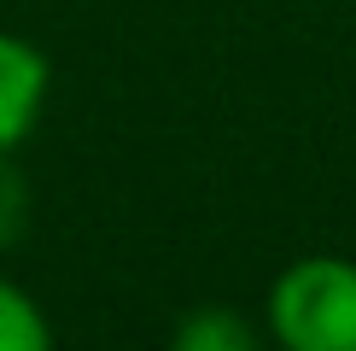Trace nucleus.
<instances>
[{"mask_svg": "<svg viewBox=\"0 0 356 351\" xmlns=\"http://www.w3.org/2000/svg\"><path fill=\"white\" fill-rule=\"evenodd\" d=\"M47 340H53V328L41 316V304L18 281L0 275V351H47Z\"/></svg>", "mask_w": 356, "mask_h": 351, "instance_id": "3", "label": "nucleus"}, {"mask_svg": "<svg viewBox=\"0 0 356 351\" xmlns=\"http://www.w3.org/2000/svg\"><path fill=\"white\" fill-rule=\"evenodd\" d=\"M24 211H29V187H24V176L6 164V153H0V246L24 234Z\"/></svg>", "mask_w": 356, "mask_h": 351, "instance_id": "5", "label": "nucleus"}, {"mask_svg": "<svg viewBox=\"0 0 356 351\" xmlns=\"http://www.w3.org/2000/svg\"><path fill=\"white\" fill-rule=\"evenodd\" d=\"M269 328L292 351H356V263L304 258L269 292Z\"/></svg>", "mask_w": 356, "mask_h": 351, "instance_id": "1", "label": "nucleus"}, {"mask_svg": "<svg viewBox=\"0 0 356 351\" xmlns=\"http://www.w3.org/2000/svg\"><path fill=\"white\" fill-rule=\"evenodd\" d=\"M47 82H53L47 53L29 47L12 29H0V153H12L18 141H29V129L41 123Z\"/></svg>", "mask_w": 356, "mask_h": 351, "instance_id": "2", "label": "nucleus"}, {"mask_svg": "<svg viewBox=\"0 0 356 351\" xmlns=\"http://www.w3.org/2000/svg\"><path fill=\"white\" fill-rule=\"evenodd\" d=\"M175 345L181 351H251V328L228 311H199L175 328Z\"/></svg>", "mask_w": 356, "mask_h": 351, "instance_id": "4", "label": "nucleus"}]
</instances>
